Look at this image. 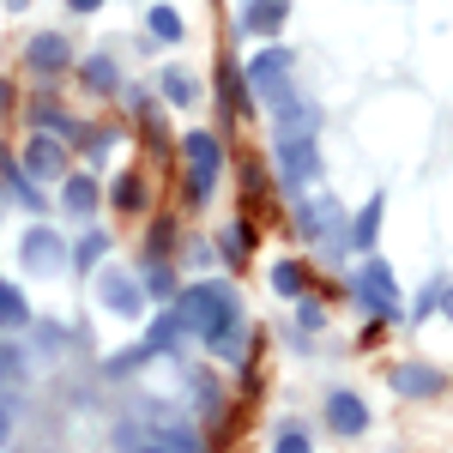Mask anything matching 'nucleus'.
<instances>
[{"instance_id":"29","label":"nucleus","mask_w":453,"mask_h":453,"mask_svg":"<svg viewBox=\"0 0 453 453\" xmlns=\"http://www.w3.org/2000/svg\"><path fill=\"white\" fill-rule=\"evenodd\" d=\"M145 284H151V296H175V279H170V266H164V260H151V266H145Z\"/></svg>"},{"instance_id":"32","label":"nucleus","mask_w":453,"mask_h":453,"mask_svg":"<svg viewBox=\"0 0 453 453\" xmlns=\"http://www.w3.org/2000/svg\"><path fill=\"white\" fill-rule=\"evenodd\" d=\"M25 375V363H19V350H6L0 345V381H19Z\"/></svg>"},{"instance_id":"33","label":"nucleus","mask_w":453,"mask_h":453,"mask_svg":"<svg viewBox=\"0 0 453 453\" xmlns=\"http://www.w3.org/2000/svg\"><path fill=\"white\" fill-rule=\"evenodd\" d=\"M6 441H12V405L0 399V448H6Z\"/></svg>"},{"instance_id":"30","label":"nucleus","mask_w":453,"mask_h":453,"mask_svg":"<svg viewBox=\"0 0 453 453\" xmlns=\"http://www.w3.org/2000/svg\"><path fill=\"white\" fill-rule=\"evenodd\" d=\"M441 296H448V284L435 279V284H429V290H423V296H418V309H411V314H418V320H429V314L441 309Z\"/></svg>"},{"instance_id":"18","label":"nucleus","mask_w":453,"mask_h":453,"mask_svg":"<svg viewBox=\"0 0 453 453\" xmlns=\"http://www.w3.org/2000/svg\"><path fill=\"white\" fill-rule=\"evenodd\" d=\"M104 254H109V236H104V230H85V236L73 242V266H79V273H97Z\"/></svg>"},{"instance_id":"12","label":"nucleus","mask_w":453,"mask_h":453,"mask_svg":"<svg viewBox=\"0 0 453 453\" xmlns=\"http://www.w3.org/2000/svg\"><path fill=\"white\" fill-rule=\"evenodd\" d=\"M97 290H104V309H115V314H145V290L127 279V273H104V284H97Z\"/></svg>"},{"instance_id":"20","label":"nucleus","mask_w":453,"mask_h":453,"mask_svg":"<svg viewBox=\"0 0 453 453\" xmlns=\"http://www.w3.org/2000/svg\"><path fill=\"white\" fill-rule=\"evenodd\" d=\"M273 290L279 296H309V266L303 260H279L273 266Z\"/></svg>"},{"instance_id":"38","label":"nucleus","mask_w":453,"mask_h":453,"mask_svg":"<svg viewBox=\"0 0 453 453\" xmlns=\"http://www.w3.org/2000/svg\"><path fill=\"white\" fill-rule=\"evenodd\" d=\"M0 206H6V188H0Z\"/></svg>"},{"instance_id":"37","label":"nucleus","mask_w":453,"mask_h":453,"mask_svg":"<svg viewBox=\"0 0 453 453\" xmlns=\"http://www.w3.org/2000/svg\"><path fill=\"white\" fill-rule=\"evenodd\" d=\"M134 453H170V448H134Z\"/></svg>"},{"instance_id":"8","label":"nucleus","mask_w":453,"mask_h":453,"mask_svg":"<svg viewBox=\"0 0 453 453\" xmlns=\"http://www.w3.org/2000/svg\"><path fill=\"white\" fill-rule=\"evenodd\" d=\"M363 429H369V405H363V399H357V393H350V387H333V393H326V435H363Z\"/></svg>"},{"instance_id":"7","label":"nucleus","mask_w":453,"mask_h":453,"mask_svg":"<svg viewBox=\"0 0 453 453\" xmlns=\"http://www.w3.org/2000/svg\"><path fill=\"white\" fill-rule=\"evenodd\" d=\"M350 290H357V303H363V309H375V320H387V314H393V296H399L387 260H363V273L350 279Z\"/></svg>"},{"instance_id":"5","label":"nucleus","mask_w":453,"mask_h":453,"mask_svg":"<svg viewBox=\"0 0 453 453\" xmlns=\"http://www.w3.org/2000/svg\"><path fill=\"white\" fill-rule=\"evenodd\" d=\"M19 260H25V273L49 279V273H61V266H67V248H61V236H55L49 224H31V230H25V242H19Z\"/></svg>"},{"instance_id":"17","label":"nucleus","mask_w":453,"mask_h":453,"mask_svg":"<svg viewBox=\"0 0 453 453\" xmlns=\"http://www.w3.org/2000/svg\"><path fill=\"white\" fill-rule=\"evenodd\" d=\"M273 109H279V134H314V121H320V109L303 104V97H290V91H284Z\"/></svg>"},{"instance_id":"13","label":"nucleus","mask_w":453,"mask_h":453,"mask_svg":"<svg viewBox=\"0 0 453 453\" xmlns=\"http://www.w3.org/2000/svg\"><path fill=\"white\" fill-rule=\"evenodd\" d=\"M79 79H85V91H97V97H115V91H121V67H115V55H85Z\"/></svg>"},{"instance_id":"27","label":"nucleus","mask_w":453,"mask_h":453,"mask_svg":"<svg viewBox=\"0 0 453 453\" xmlns=\"http://www.w3.org/2000/svg\"><path fill=\"white\" fill-rule=\"evenodd\" d=\"M273 453H314V448H309V435H303L296 423H284L279 435H273Z\"/></svg>"},{"instance_id":"21","label":"nucleus","mask_w":453,"mask_h":453,"mask_svg":"<svg viewBox=\"0 0 453 453\" xmlns=\"http://www.w3.org/2000/svg\"><path fill=\"white\" fill-rule=\"evenodd\" d=\"M61 206H67L73 218H85V211L97 206V181H91V175H67V194H61Z\"/></svg>"},{"instance_id":"2","label":"nucleus","mask_w":453,"mask_h":453,"mask_svg":"<svg viewBox=\"0 0 453 453\" xmlns=\"http://www.w3.org/2000/svg\"><path fill=\"white\" fill-rule=\"evenodd\" d=\"M296 230L309 236V242H326V248H350V224H345V211H339V200L333 194H303L296 200Z\"/></svg>"},{"instance_id":"4","label":"nucleus","mask_w":453,"mask_h":453,"mask_svg":"<svg viewBox=\"0 0 453 453\" xmlns=\"http://www.w3.org/2000/svg\"><path fill=\"white\" fill-rule=\"evenodd\" d=\"M273 157H279V181L303 200L314 175H320V151H314V134H279L273 140Z\"/></svg>"},{"instance_id":"3","label":"nucleus","mask_w":453,"mask_h":453,"mask_svg":"<svg viewBox=\"0 0 453 453\" xmlns=\"http://www.w3.org/2000/svg\"><path fill=\"white\" fill-rule=\"evenodd\" d=\"M181 157H188V200L206 206L211 188H218V170H224L218 134H188V140H181Z\"/></svg>"},{"instance_id":"1","label":"nucleus","mask_w":453,"mask_h":453,"mask_svg":"<svg viewBox=\"0 0 453 453\" xmlns=\"http://www.w3.org/2000/svg\"><path fill=\"white\" fill-rule=\"evenodd\" d=\"M175 314H181L188 333L206 339L211 357H224V363L242 357V303H236L230 284H188V290L175 296Z\"/></svg>"},{"instance_id":"26","label":"nucleus","mask_w":453,"mask_h":453,"mask_svg":"<svg viewBox=\"0 0 453 453\" xmlns=\"http://www.w3.org/2000/svg\"><path fill=\"white\" fill-rule=\"evenodd\" d=\"M218 91H224V109H248V73H236V67H224L218 73Z\"/></svg>"},{"instance_id":"11","label":"nucleus","mask_w":453,"mask_h":453,"mask_svg":"<svg viewBox=\"0 0 453 453\" xmlns=\"http://www.w3.org/2000/svg\"><path fill=\"white\" fill-rule=\"evenodd\" d=\"M387 381L399 387L405 399H435V393L448 387V381H441V369H429V363H399V369H393Z\"/></svg>"},{"instance_id":"10","label":"nucleus","mask_w":453,"mask_h":453,"mask_svg":"<svg viewBox=\"0 0 453 453\" xmlns=\"http://www.w3.org/2000/svg\"><path fill=\"white\" fill-rule=\"evenodd\" d=\"M284 19H290V0H248L236 25H242V36H279Z\"/></svg>"},{"instance_id":"35","label":"nucleus","mask_w":453,"mask_h":453,"mask_svg":"<svg viewBox=\"0 0 453 453\" xmlns=\"http://www.w3.org/2000/svg\"><path fill=\"white\" fill-rule=\"evenodd\" d=\"M441 314H448V320H453V284H448V296H441Z\"/></svg>"},{"instance_id":"31","label":"nucleus","mask_w":453,"mask_h":453,"mask_svg":"<svg viewBox=\"0 0 453 453\" xmlns=\"http://www.w3.org/2000/svg\"><path fill=\"white\" fill-rule=\"evenodd\" d=\"M164 448L170 453H200V441H194V429L181 423V429H164Z\"/></svg>"},{"instance_id":"34","label":"nucleus","mask_w":453,"mask_h":453,"mask_svg":"<svg viewBox=\"0 0 453 453\" xmlns=\"http://www.w3.org/2000/svg\"><path fill=\"white\" fill-rule=\"evenodd\" d=\"M73 12H97V6H104V0H67Z\"/></svg>"},{"instance_id":"23","label":"nucleus","mask_w":453,"mask_h":453,"mask_svg":"<svg viewBox=\"0 0 453 453\" xmlns=\"http://www.w3.org/2000/svg\"><path fill=\"white\" fill-rule=\"evenodd\" d=\"M31 127L55 134V140H73V134H79V127H73V121H67V115H61L55 104H36V109H31Z\"/></svg>"},{"instance_id":"16","label":"nucleus","mask_w":453,"mask_h":453,"mask_svg":"<svg viewBox=\"0 0 453 453\" xmlns=\"http://www.w3.org/2000/svg\"><path fill=\"white\" fill-rule=\"evenodd\" d=\"M0 188H6L19 206H31V211L42 206V194H36V175L25 170V164H12V157H0Z\"/></svg>"},{"instance_id":"6","label":"nucleus","mask_w":453,"mask_h":453,"mask_svg":"<svg viewBox=\"0 0 453 453\" xmlns=\"http://www.w3.org/2000/svg\"><path fill=\"white\" fill-rule=\"evenodd\" d=\"M284 73H290V49H284L279 36H273V49H260L254 61H248V91L254 97H284Z\"/></svg>"},{"instance_id":"28","label":"nucleus","mask_w":453,"mask_h":453,"mask_svg":"<svg viewBox=\"0 0 453 453\" xmlns=\"http://www.w3.org/2000/svg\"><path fill=\"white\" fill-rule=\"evenodd\" d=\"M248 248H254V230H248V224H230V236H224V254H230V260H248Z\"/></svg>"},{"instance_id":"19","label":"nucleus","mask_w":453,"mask_h":453,"mask_svg":"<svg viewBox=\"0 0 453 453\" xmlns=\"http://www.w3.org/2000/svg\"><path fill=\"white\" fill-rule=\"evenodd\" d=\"M145 31H151V42H181L188 25H181V12H175V6H151V12H145Z\"/></svg>"},{"instance_id":"24","label":"nucleus","mask_w":453,"mask_h":453,"mask_svg":"<svg viewBox=\"0 0 453 453\" xmlns=\"http://www.w3.org/2000/svg\"><path fill=\"white\" fill-rule=\"evenodd\" d=\"M25 320H31V303H25L12 284L0 279V326H25Z\"/></svg>"},{"instance_id":"9","label":"nucleus","mask_w":453,"mask_h":453,"mask_svg":"<svg viewBox=\"0 0 453 453\" xmlns=\"http://www.w3.org/2000/svg\"><path fill=\"white\" fill-rule=\"evenodd\" d=\"M19 164H25L36 181H61V175H67V151H61L55 134H31V145H25V157H19Z\"/></svg>"},{"instance_id":"15","label":"nucleus","mask_w":453,"mask_h":453,"mask_svg":"<svg viewBox=\"0 0 453 453\" xmlns=\"http://www.w3.org/2000/svg\"><path fill=\"white\" fill-rule=\"evenodd\" d=\"M25 61H31V73H61V67H67V36L42 31L31 49H25Z\"/></svg>"},{"instance_id":"25","label":"nucleus","mask_w":453,"mask_h":453,"mask_svg":"<svg viewBox=\"0 0 453 453\" xmlns=\"http://www.w3.org/2000/svg\"><path fill=\"white\" fill-rule=\"evenodd\" d=\"M109 200L121 211H140L145 206V188H140V175H115V188H109Z\"/></svg>"},{"instance_id":"14","label":"nucleus","mask_w":453,"mask_h":453,"mask_svg":"<svg viewBox=\"0 0 453 453\" xmlns=\"http://www.w3.org/2000/svg\"><path fill=\"white\" fill-rule=\"evenodd\" d=\"M381 211H387V200L375 194L369 206L350 218V248H357V254H375V236H381Z\"/></svg>"},{"instance_id":"36","label":"nucleus","mask_w":453,"mask_h":453,"mask_svg":"<svg viewBox=\"0 0 453 453\" xmlns=\"http://www.w3.org/2000/svg\"><path fill=\"white\" fill-rule=\"evenodd\" d=\"M6 97H12V91H6V79H0V109H6Z\"/></svg>"},{"instance_id":"22","label":"nucleus","mask_w":453,"mask_h":453,"mask_svg":"<svg viewBox=\"0 0 453 453\" xmlns=\"http://www.w3.org/2000/svg\"><path fill=\"white\" fill-rule=\"evenodd\" d=\"M157 85H164V97H170L175 109L200 104V85H194V79H188V73H181V67H164V79H157Z\"/></svg>"}]
</instances>
